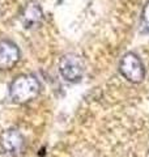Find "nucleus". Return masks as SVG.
Returning a JSON list of instances; mask_svg holds the SVG:
<instances>
[{
  "instance_id": "1",
  "label": "nucleus",
  "mask_w": 149,
  "mask_h": 157,
  "mask_svg": "<svg viewBox=\"0 0 149 157\" xmlns=\"http://www.w3.org/2000/svg\"><path fill=\"white\" fill-rule=\"evenodd\" d=\"M38 80L32 75H21L16 77L9 86V94L16 104H28L39 94Z\"/></svg>"
},
{
  "instance_id": "2",
  "label": "nucleus",
  "mask_w": 149,
  "mask_h": 157,
  "mask_svg": "<svg viewBox=\"0 0 149 157\" xmlns=\"http://www.w3.org/2000/svg\"><path fill=\"white\" fill-rule=\"evenodd\" d=\"M25 148V139L18 130H7L0 134V155L6 157H17Z\"/></svg>"
},
{
  "instance_id": "3",
  "label": "nucleus",
  "mask_w": 149,
  "mask_h": 157,
  "mask_svg": "<svg viewBox=\"0 0 149 157\" xmlns=\"http://www.w3.org/2000/svg\"><path fill=\"white\" fill-rule=\"evenodd\" d=\"M59 71L64 80L77 82L84 75V62L76 54H67L59 62Z\"/></svg>"
},
{
  "instance_id": "4",
  "label": "nucleus",
  "mask_w": 149,
  "mask_h": 157,
  "mask_svg": "<svg viewBox=\"0 0 149 157\" xmlns=\"http://www.w3.org/2000/svg\"><path fill=\"white\" fill-rule=\"evenodd\" d=\"M119 70H120V73L128 81L135 82V84L141 82L144 76H145V71H144V66L141 60L132 52H128L122 58Z\"/></svg>"
},
{
  "instance_id": "5",
  "label": "nucleus",
  "mask_w": 149,
  "mask_h": 157,
  "mask_svg": "<svg viewBox=\"0 0 149 157\" xmlns=\"http://www.w3.org/2000/svg\"><path fill=\"white\" fill-rule=\"evenodd\" d=\"M20 60L18 47L11 41H0V70H11Z\"/></svg>"
},
{
  "instance_id": "6",
  "label": "nucleus",
  "mask_w": 149,
  "mask_h": 157,
  "mask_svg": "<svg viewBox=\"0 0 149 157\" xmlns=\"http://www.w3.org/2000/svg\"><path fill=\"white\" fill-rule=\"evenodd\" d=\"M20 17H21L22 25L25 28L32 29V28H37L39 24H41L43 13H42L41 7H39L37 3L30 2V3H28L26 6L24 7L22 12H21V16Z\"/></svg>"
},
{
  "instance_id": "7",
  "label": "nucleus",
  "mask_w": 149,
  "mask_h": 157,
  "mask_svg": "<svg viewBox=\"0 0 149 157\" xmlns=\"http://www.w3.org/2000/svg\"><path fill=\"white\" fill-rule=\"evenodd\" d=\"M141 29L143 32L149 33V2L145 4L141 14Z\"/></svg>"
}]
</instances>
